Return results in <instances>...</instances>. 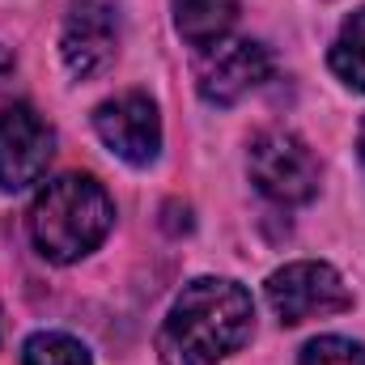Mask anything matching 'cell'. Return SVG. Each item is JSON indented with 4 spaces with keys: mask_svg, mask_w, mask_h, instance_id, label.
I'll return each mask as SVG.
<instances>
[{
    "mask_svg": "<svg viewBox=\"0 0 365 365\" xmlns=\"http://www.w3.org/2000/svg\"><path fill=\"white\" fill-rule=\"evenodd\" d=\"M255 331V302L238 280L200 276L182 289L158 331L162 365H217Z\"/></svg>",
    "mask_w": 365,
    "mask_h": 365,
    "instance_id": "cell-1",
    "label": "cell"
},
{
    "mask_svg": "<svg viewBox=\"0 0 365 365\" xmlns=\"http://www.w3.org/2000/svg\"><path fill=\"white\" fill-rule=\"evenodd\" d=\"M110 225L115 204L90 175H60L30 204V238L51 264H77L110 234Z\"/></svg>",
    "mask_w": 365,
    "mask_h": 365,
    "instance_id": "cell-2",
    "label": "cell"
},
{
    "mask_svg": "<svg viewBox=\"0 0 365 365\" xmlns=\"http://www.w3.org/2000/svg\"><path fill=\"white\" fill-rule=\"evenodd\" d=\"M247 170L264 195L276 204H306L319 191V162L310 145L284 128H268L247 149Z\"/></svg>",
    "mask_w": 365,
    "mask_h": 365,
    "instance_id": "cell-3",
    "label": "cell"
},
{
    "mask_svg": "<svg viewBox=\"0 0 365 365\" xmlns=\"http://www.w3.org/2000/svg\"><path fill=\"white\" fill-rule=\"evenodd\" d=\"M268 306L276 310L280 323L297 327L306 319H323V314L349 310L353 293H349V284L340 280L336 268L302 259V264H289V268L268 276Z\"/></svg>",
    "mask_w": 365,
    "mask_h": 365,
    "instance_id": "cell-4",
    "label": "cell"
},
{
    "mask_svg": "<svg viewBox=\"0 0 365 365\" xmlns=\"http://www.w3.org/2000/svg\"><path fill=\"white\" fill-rule=\"evenodd\" d=\"M93 132L128 166H149L162 149V119L149 93H119L102 102L93 110Z\"/></svg>",
    "mask_w": 365,
    "mask_h": 365,
    "instance_id": "cell-5",
    "label": "cell"
},
{
    "mask_svg": "<svg viewBox=\"0 0 365 365\" xmlns=\"http://www.w3.org/2000/svg\"><path fill=\"white\" fill-rule=\"evenodd\" d=\"M268 73H272V56L264 43L221 38L217 47L204 51V60L195 68V90L212 106H234L242 93H251L259 81H268Z\"/></svg>",
    "mask_w": 365,
    "mask_h": 365,
    "instance_id": "cell-6",
    "label": "cell"
},
{
    "mask_svg": "<svg viewBox=\"0 0 365 365\" xmlns=\"http://www.w3.org/2000/svg\"><path fill=\"white\" fill-rule=\"evenodd\" d=\"M56 153V132L38 119L34 106L17 102L0 110V191H21L43 179Z\"/></svg>",
    "mask_w": 365,
    "mask_h": 365,
    "instance_id": "cell-7",
    "label": "cell"
},
{
    "mask_svg": "<svg viewBox=\"0 0 365 365\" xmlns=\"http://www.w3.org/2000/svg\"><path fill=\"white\" fill-rule=\"evenodd\" d=\"M115 51H119L115 9L102 0H77L64 17V34H60V56H64L68 73L86 81L115 60Z\"/></svg>",
    "mask_w": 365,
    "mask_h": 365,
    "instance_id": "cell-8",
    "label": "cell"
},
{
    "mask_svg": "<svg viewBox=\"0 0 365 365\" xmlns=\"http://www.w3.org/2000/svg\"><path fill=\"white\" fill-rule=\"evenodd\" d=\"M234 21H238V0H175V26L200 51L217 47L234 30Z\"/></svg>",
    "mask_w": 365,
    "mask_h": 365,
    "instance_id": "cell-9",
    "label": "cell"
},
{
    "mask_svg": "<svg viewBox=\"0 0 365 365\" xmlns=\"http://www.w3.org/2000/svg\"><path fill=\"white\" fill-rule=\"evenodd\" d=\"M331 73L344 86H353V90L365 93V9H357L340 26V34L331 43Z\"/></svg>",
    "mask_w": 365,
    "mask_h": 365,
    "instance_id": "cell-10",
    "label": "cell"
},
{
    "mask_svg": "<svg viewBox=\"0 0 365 365\" xmlns=\"http://www.w3.org/2000/svg\"><path fill=\"white\" fill-rule=\"evenodd\" d=\"M21 365H93L86 344H77L73 336L64 331H38L26 340V353H21Z\"/></svg>",
    "mask_w": 365,
    "mask_h": 365,
    "instance_id": "cell-11",
    "label": "cell"
},
{
    "mask_svg": "<svg viewBox=\"0 0 365 365\" xmlns=\"http://www.w3.org/2000/svg\"><path fill=\"white\" fill-rule=\"evenodd\" d=\"M297 365H365V349L344 336H319L302 349Z\"/></svg>",
    "mask_w": 365,
    "mask_h": 365,
    "instance_id": "cell-12",
    "label": "cell"
},
{
    "mask_svg": "<svg viewBox=\"0 0 365 365\" xmlns=\"http://www.w3.org/2000/svg\"><path fill=\"white\" fill-rule=\"evenodd\" d=\"M9 77H13V56H9V51L0 47V86H4Z\"/></svg>",
    "mask_w": 365,
    "mask_h": 365,
    "instance_id": "cell-13",
    "label": "cell"
},
{
    "mask_svg": "<svg viewBox=\"0 0 365 365\" xmlns=\"http://www.w3.org/2000/svg\"><path fill=\"white\" fill-rule=\"evenodd\" d=\"M357 158H361V170H365V123H361V136H357Z\"/></svg>",
    "mask_w": 365,
    "mask_h": 365,
    "instance_id": "cell-14",
    "label": "cell"
},
{
    "mask_svg": "<svg viewBox=\"0 0 365 365\" xmlns=\"http://www.w3.org/2000/svg\"><path fill=\"white\" fill-rule=\"evenodd\" d=\"M0 331H4V323H0Z\"/></svg>",
    "mask_w": 365,
    "mask_h": 365,
    "instance_id": "cell-15",
    "label": "cell"
}]
</instances>
